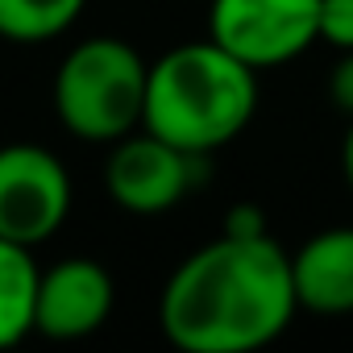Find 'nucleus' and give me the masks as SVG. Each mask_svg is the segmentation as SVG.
I'll use <instances>...</instances> for the list:
<instances>
[{"instance_id":"obj_1","label":"nucleus","mask_w":353,"mask_h":353,"mask_svg":"<svg viewBox=\"0 0 353 353\" xmlns=\"http://www.w3.org/2000/svg\"><path fill=\"white\" fill-rule=\"evenodd\" d=\"M299 312L291 254L270 233H221L162 287L158 324L183 353H254Z\"/></svg>"},{"instance_id":"obj_2","label":"nucleus","mask_w":353,"mask_h":353,"mask_svg":"<svg viewBox=\"0 0 353 353\" xmlns=\"http://www.w3.org/2000/svg\"><path fill=\"white\" fill-rule=\"evenodd\" d=\"M258 108V71L221 42H183L150 67L141 129L188 154L229 145Z\"/></svg>"},{"instance_id":"obj_3","label":"nucleus","mask_w":353,"mask_h":353,"mask_svg":"<svg viewBox=\"0 0 353 353\" xmlns=\"http://www.w3.org/2000/svg\"><path fill=\"white\" fill-rule=\"evenodd\" d=\"M145 59L121 38L79 42L54 75V112L79 141L112 145L141 125L145 112Z\"/></svg>"},{"instance_id":"obj_4","label":"nucleus","mask_w":353,"mask_h":353,"mask_svg":"<svg viewBox=\"0 0 353 353\" xmlns=\"http://www.w3.org/2000/svg\"><path fill=\"white\" fill-rule=\"evenodd\" d=\"M208 38L254 71L283 67L320 38V0H212Z\"/></svg>"},{"instance_id":"obj_5","label":"nucleus","mask_w":353,"mask_h":353,"mask_svg":"<svg viewBox=\"0 0 353 353\" xmlns=\"http://www.w3.org/2000/svg\"><path fill=\"white\" fill-rule=\"evenodd\" d=\"M71 212L67 166L34 141L0 145V237L17 245L50 241Z\"/></svg>"},{"instance_id":"obj_6","label":"nucleus","mask_w":353,"mask_h":353,"mask_svg":"<svg viewBox=\"0 0 353 353\" xmlns=\"http://www.w3.org/2000/svg\"><path fill=\"white\" fill-rule=\"evenodd\" d=\"M192 162L196 154L170 145L150 129L125 133L121 141H112V154L104 162V192L133 216L166 212L192 192Z\"/></svg>"},{"instance_id":"obj_7","label":"nucleus","mask_w":353,"mask_h":353,"mask_svg":"<svg viewBox=\"0 0 353 353\" xmlns=\"http://www.w3.org/2000/svg\"><path fill=\"white\" fill-rule=\"evenodd\" d=\"M117 303L112 274L92 258H63L38 279V312L34 332L50 341H79L104 328Z\"/></svg>"},{"instance_id":"obj_8","label":"nucleus","mask_w":353,"mask_h":353,"mask_svg":"<svg viewBox=\"0 0 353 353\" xmlns=\"http://www.w3.org/2000/svg\"><path fill=\"white\" fill-rule=\"evenodd\" d=\"M291 279L299 307L316 316L353 312V229H324L291 254Z\"/></svg>"},{"instance_id":"obj_9","label":"nucleus","mask_w":353,"mask_h":353,"mask_svg":"<svg viewBox=\"0 0 353 353\" xmlns=\"http://www.w3.org/2000/svg\"><path fill=\"white\" fill-rule=\"evenodd\" d=\"M38 262L30 245L0 237V349H13L34 332L38 312Z\"/></svg>"},{"instance_id":"obj_10","label":"nucleus","mask_w":353,"mask_h":353,"mask_svg":"<svg viewBox=\"0 0 353 353\" xmlns=\"http://www.w3.org/2000/svg\"><path fill=\"white\" fill-rule=\"evenodd\" d=\"M88 0H0V38L9 42H50L67 34Z\"/></svg>"},{"instance_id":"obj_11","label":"nucleus","mask_w":353,"mask_h":353,"mask_svg":"<svg viewBox=\"0 0 353 353\" xmlns=\"http://www.w3.org/2000/svg\"><path fill=\"white\" fill-rule=\"evenodd\" d=\"M320 42L353 50V0H320Z\"/></svg>"},{"instance_id":"obj_12","label":"nucleus","mask_w":353,"mask_h":353,"mask_svg":"<svg viewBox=\"0 0 353 353\" xmlns=\"http://www.w3.org/2000/svg\"><path fill=\"white\" fill-rule=\"evenodd\" d=\"M328 96H332L336 112H345L353 121V50H341V59L328 75Z\"/></svg>"},{"instance_id":"obj_13","label":"nucleus","mask_w":353,"mask_h":353,"mask_svg":"<svg viewBox=\"0 0 353 353\" xmlns=\"http://www.w3.org/2000/svg\"><path fill=\"white\" fill-rule=\"evenodd\" d=\"M225 233H266V225H262V212H258V208H250V204L233 208V212H229V225H225Z\"/></svg>"},{"instance_id":"obj_14","label":"nucleus","mask_w":353,"mask_h":353,"mask_svg":"<svg viewBox=\"0 0 353 353\" xmlns=\"http://www.w3.org/2000/svg\"><path fill=\"white\" fill-rule=\"evenodd\" d=\"M341 170H345V183H349V192H353V121H349L345 141H341Z\"/></svg>"}]
</instances>
